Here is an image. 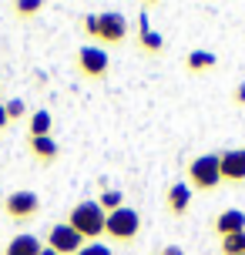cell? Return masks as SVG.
<instances>
[{"label": "cell", "mask_w": 245, "mask_h": 255, "mask_svg": "<svg viewBox=\"0 0 245 255\" xmlns=\"http://www.w3.org/2000/svg\"><path fill=\"white\" fill-rule=\"evenodd\" d=\"M64 222L78 232L84 242H98V239L104 235V212H101V205H98V202L71 205V212H67Z\"/></svg>", "instance_id": "obj_3"}, {"label": "cell", "mask_w": 245, "mask_h": 255, "mask_svg": "<svg viewBox=\"0 0 245 255\" xmlns=\"http://www.w3.org/2000/svg\"><path fill=\"white\" fill-rule=\"evenodd\" d=\"M0 134H3V131H0Z\"/></svg>", "instance_id": "obj_26"}, {"label": "cell", "mask_w": 245, "mask_h": 255, "mask_svg": "<svg viewBox=\"0 0 245 255\" xmlns=\"http://www.w3.org/2000/svg\"><path fill=\"white\" fill-rule=\"evenodd\" d=\"M40 195L30 188H17L10 191L7 198H3V215L10 218L13 225H27V222H34V218L40 215Z\"/></svg>", "instance_id": "obj_5"}, {"label": "cell", "mask_w": 245, "mask_h": 255, "mask_svg": "<svg viewBox=\"0 0 245 255\" xmlns=\"http://www.w3.org/2000/svg\"><path fill=\"white\" fill-rule=\"evenodd\" d=\"M232 104L235 108H245V81H239V88L232 91Z\"/></svg>", "instance_id": "obj_22"}, {"label": "cell", "mask_w": 245, "mask_h": 255, "mask_svg": "<svg viewBox=\"0 0 245 255\" xmlns=\"http://www.w3.org/2000/svg\"><path fill=\"white\" fill-rule=\"evenodd\" d=\"M212 232L219 239H229V235L245 232V212L242 208H225V212H219V215L212 218Z\"/></svg>", "instance_id": "obj_11"}, {"label": "cell", "mask_w": 245, "mask_h": 255, "mask_svg": "<svg viewBox=\"0 0 245 255\" xmlns=\"http://www.w3.org/2000/svg\"><path fill=\"white\" fill-rule=\"evenodd\" d=\"M155 255H188V252H185L181 245H161V249H158Z\"/></svg>", "instance_id": "obj_23"}, {"label": "cell", "mask_w": 245, "mask_h": 255, "mask_svg": "<svg viewBox=\"0 0 245 255\" xmlns=\"http://www.w3.org/2000/svg\"><path fill=\"white\" fill-rule=\"evenodd\" d=\"M54 131V118L47 108H37L34 115H30V121H27V138H51Z\"/></svg>", "instance_id": "obj_15"}, {"label": "cell", "mask_w": 245, "mask_h": 255, "mask_svg": "<svg viewBox=\"0 0 245 255\" xmlns=\"http://www.w3.org/2000/svg\"><path fill=\"white\" fill-rule=\"evenodd\" d=\"M219 175L222 185H245V148H229V151H219Z\"/></svg>", "instance_id": "obj_8"}, {"label": "cell", "mask_w": 245, "mask_h": 255, "mask_svg": "<svg viewBox=\"0 0 245 255\" xmlns=\"http://www.w3.org/2000/svg\"><path fill=\"white\" fill-rule=\"evenodd\" d=\"M192 198H195V191L185 185V181H171L165 191V212L171 218H185L188 215V208H192Z\"/></svg>", "instance_id": "obj_9"}, {"label": "cell", "mask_w": 245, "mask_h": 255, "mask_svg": "<svg viewBox=\"0 0 245 255\" xmlns=\"http://www.w3.org/2000/svg\"><path fill=\"white\" fill-rule=\"evenodd\" d=\"M40 10H44L40 0H17V3H13V17H17V20H34Z\"/></svg>", "instance_id": "obj_17"}, {"label": "cell", "mask_w": 245, "mask_h": 255, "mask_svg": "<svg viewBox=\"0 0 245 255\" xmlns=\"http://www.w3.org/2000/svg\"><path fill=\"white\" fill-rule=\"evenodd\" d=\"M40 255H57V252H54V249H47V245H44V249H40Z\"/></svg>", "instance_id": "obj_25"}, {"label": "cell", "mask_w": 245, "mask_h": 255, "mask_svg": "<svg viewBox=\"0 0 245 255\" xmlns=\"http://www.w3.org/2000/svg\"><path fill=\"white\" fill-rule=\"evenodd\" d=\"M44 245H47V249H54L57 255H78L88 242H84V239H81V235L71 229L67 222H57V225H51V229H47Z\"/></svg>", "instance_id": "obj_7"}, {"label": "cell", "mask_w": 245, "mask_h": 255, "mask_svg": "<svg viewBox=\"0 0 245 255\" xmlns=\"http://www.w3.org/2000/svg\"><path fill=\"white\" fill-rule=\"evenodd\" d=\"M138 235H141V215H138V208L121 205L118 212L104 215V239L111 245H134Z\"/></svg>", "instance_id": "obj_1"}, {"label": "cell", "mask_w": 245, "mask_h": 255, "mask_svg": "<svg viewBox=\"0 0 245 255\" xmlns=\"http://www.w3.org/2000/svg\"><path fill=\"white\" fill-rule=\"evenodd\" d=\"M138 47H141V54H148V57H161L165 54V37L158 34V30H151V17L141 10V17H138Z\"/></svg>", "instance_id": "obj_10"}, {"label": "cell", "mask_w": 245, "mask_h": 255, "mask_svg": "<svg viewBox=\"0 0 245 255\" xmlns=\"http://www.w3.org/2000/svg\"><path fill=\"white\" fill-rule=\"evenodd\" d=\"M44 242H40L37 235H30V232H17L10 242L3 245V252L0 255H40Z\"/></svg>", "instance_id": "obj_13"}, {"label": "cell", "mask_w": 245, "mask_h": 255, "mask_svg": "<svg viewBox=\"0 0 245 255\" xmlns=\"http://www.w3.org/2000/svg\"><path fill=\"white\" fill-rule=\"evenodd\" d=\"M3 111H7V121H10V125H17V121H20V118H24V101H20V98H13V101H7L3 104Z\"/></svg>", "instance_id": "obj_19"}, {"label": "cell", "mask_w": 245, "mask_h": 255, "mask_svg": "<svg viewBox=\"0 0 245 255\" xmlns=\"http://www.w3.org/2000/svg\"><path fill=\"white\" fill-rule=\"evenodd\" d=\"M128 17L118 10H108V13H98V44L104 47H121V44H128Z\"/></svg>", "instance_id": "obj_6"}, {"label": "cell", "mask_w": 245, "mask_h": 255, "mask_svg": "<svg viewBox=\"0 0 245 255\" xmlns=\"http://www.w3.org/2000/svg\"><path fill=\"white\" fill-rule=\"evenodd\" d=\"M94 202L101 205V212H104V215H111V212H118V208L124 205V191H118V188H104L101 195L94 198Z\"/></svg>", "instance_id": "obj_16"}, {"label": "cell", "mask_w": 245, "mask_h": 255, "mask_svg": "<svg viewBox=\"0 0 245 255\" xmlns=\"http://www.w3.org/2000/svg\"><path fill=\"white\" fill-rule=\"evenodd\" d=\"M185 185L198 195H212L222 188V175H219V154H195L185 165Z\"/></svg>", "instance_id": "obj_2"}, {"label": "cell", "mask_w": 245, "mask_h": 255, "mask_svg": "<svg viewBox=\"0 0 245 255\" xmlns=\"http://www.w3.org/2000/svg\"><path fill=\"white\" fill-rule=\"evenodd\" d=\"M219 255H245V232L219 239Z\"/></svg>", "instance_id": "obj_18"}, {"label": "cell", "mask_w": 245, "mask_h": 255, "mask_svg": "<svg viewBox=\"0 0 245 255\" xmlns=\"http://www.w3.org/2000/svg\"><path fill=\"white\" fill-rule=\"evenodd\" d=\"M27 151H30V158H34L40 168H51V165H57V158H61V144L54 138H27Z\"/></svg>", "instance_id": "obj_12"}, {"label": "cell", "mask_w": 245, "mask_h": 255, "mask_svg": "<svg viewBox=\"0 0 245 255\" xmlns=\"http://www.w3.org/2000/svg\"><path fill=\"white\" fill-rule=\"evenodd\" d=\"M215 67H219V57L212 51H188L185 54V71L188 74H208Z\"/></svg>", "instance_id": "obj_14"}, {"label": "cell", "mask_w": 245, "mask_h": 255, "mask_svg": "<svg viewBox=\"0 0 245 255\" xmlns=\"http://www.w3.org/2000/svg\"><path fill=\"white\" fill-rule=\"evenodd\" d=\"M10 128V121H7V111H3V104H0V131H7Z\"/></svg>", "instance_id": "obj_24"}, {"label": "cell", "mask_w": 245, "mask_h": 255, "mask_svg": "<svg viewBox=\"0 0 245 255\" xmlns=\"http://www.w3.org/2000/svg\"><path fill=\"white\" fill-rule=\"evenodd\" d=\"M74 71H78L84 81H104L108 77V71H111V57H108V51L104 47H98V44H81L78 54H74Z\"/></svg>", "instance_id": "obj_4"}, {"label": "cell", "mask_w": 245, "mask_h": 255, "mask_svg": "<svg viewBox=\"0 0 245 255\" xmlns=\"http://www.w3.org/2000/svg\"><path fill=\"white\" fill-rule=\"evenodd\" d=\"M78 255H115V252H111V245H104V242H88Z\"/></svg>", "instance_id": "obj_21"}, {"label": "cell", "mask_w": 245, "mask_h": 255, "mask_svg": "<svg viewBox=\"0 0 245 255\" xmlns=\"http://www.w3.org/2000/svg\"><path fill=\"white\" fill-rule=\"evenodd\" d=\"M81 30H84V37H88V40H98V13H84Z\"/></svg>", "instance_id": "obj_20"}]
</instances>
